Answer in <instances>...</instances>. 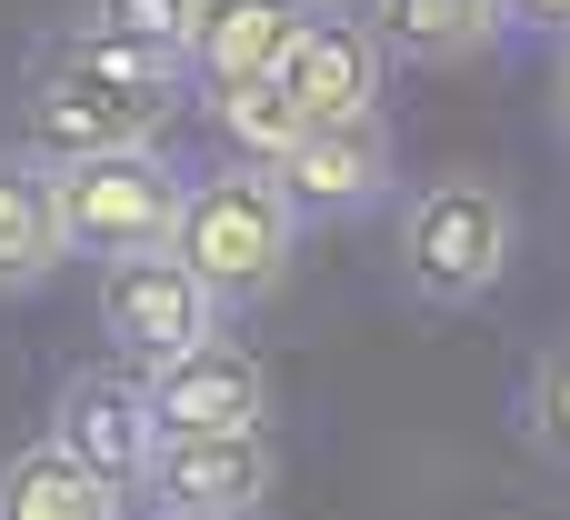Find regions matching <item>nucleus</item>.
<instances>
[{"mask_svg":"<svg viewBox=\"0 0 570 520\" xmlns=\"http://www.w3.org/2000/svg\"><path fill=\"white\" fill-rule=\"evenodd\" d=\"M180 120V70H130L110 50L60 40L40 80L20 90V150L30 160H90V150H150Z\"/></svg>","mask_w":570,"mask_h":520,"instance_id":"1","label":"nucleus"},{"mask_svg":"<svg viewBox=\"0 0 570 520\" xmlns=\"http://www.w3.org/2000/svg\"><path fill=\"white\" fill-rule=\"evenodd\" d=\"M160 251L230 311V301H271V291L291 281V261H301V220H291V200L240 160V170H200V180H180V220H170Z\"/></svg>","mask_w":570,"mask_h":520,"instance_id":"2","label":"nucleus"},{"mask_svg":"<svg viewBox=\"0 0 570 520\" xmlns=\"http://www.w3.org/2000/svg\"><path fill=\"white\" fill-rule=\"evenodd\" d=\"M511 251H521V210H511V190L481 180V170H451V180H431V190L401 210V271H411V291L441 301V311L491 301L501 271H511Z\"/></svg>","mask_w":570,"mask_h":520,"instance_id":"3","label":"nucleus"},{"mask_svg":"<svg viewBox=\"0 0 570 520\" xmlns=\"http://www.w3.org/2000/svg\"><path fill=\"white\" fill-rule=\"evenodd\" d=\"M50 200H60V230L70 251H160L170 220H180V170L150 150H90V160H50Z\"/></svg>","mask_w":570,"mask_h":520,"instance_id":"4","label":"nucleus"},{"mask_svg":"<svg viewBox=\"0 0 570 520\" xmlns=\"http://www.w3.org/2000/svg\"><path fill=\"white\" fill-rule=\"evenodd\" d=\"M261 180L291 200V220H351L391 190V130H381V110L371 120H301V140L261 160Z\"/></svg>","mask_w":570,"mask_h":520,"instance_id":"5","label":"nucleus"},{"mask_svg":"<svg viewBox=\"0 0 570 520\" xmlns=\"http://www.w3.org/2000/svg\"><path fill=\"white\" fill-rule=\"evenodd\" d=\"M140 391H150L160 441L271 431V371H261L250 351H230L220 331H210V341H190V351H170V361H150V371H140Z\"/></svg>","mask_w":570,"mask_h":520,"instance_id":"6","label":"nucleus"},{"mask_svg":"<svg viewBox=\"0 0 570 520\" xmlns=\"http://www.w3.org/2000/svg\"><path fill=\"white\" fill-rule=\"evenodd\" d=\"M100 321L130 361H170V351L220 331V301L170 251H120V261H100Z\"/></svg>","mask_w":570,"mask_h":520,"instance_id":"7","label":"nucleus"},{"mask_svg":"<svg viewBox=\"0 0 570 520\" xmlns=\"http://www.w3.org/2000/svg\"><path fill=\"white\" fill-rule=\"evenodd\" d=\"M50 451H70L80 471H100V481L130 491V481L150 471V451H160L150 391H140L130 371H70L60 401H50Z\"/></svg>","mask_w":570,"mask_h":520,"instance_id":"8","label":"nucleus"},{"mask_svg":"<svg viewBox=\"0 0 570 520\" xmlns=\"http://www.w3.org/2000/svg\"><path fill=\"white\" fill-rule=\"evenodd\" d=\"M381 80H391V60H381V40L351 10H311L301 40L281 50V90L301 100V120H371Z\"/></svg>","mask_w":570,"mask_h":520,"instance_id":"9","label":"nucleus"},{"mask_svg":"<svg viewBox=\"0 0 570 520\" xmlns=\"http://www.w3.org/2000/svg\"><path fill=\"white\" fill-rule=\"evenodd\" d=\"M160 501H190V511H271L281 491V461H271V431H210V441H160L150 471H140Z\"/></svg>","mask_w":570,"mask_h":520,"instance_id":"10","label":"nucleus"},{"mask_svg":"<svg viewBox=\"0 0 570 520\" xmlns=\"http://www.w3.org/2000/svg\"><path fill=\"white\" fill-rule=\"evenodd\" d=\"M311 10L321 0H200L190 40H180V70H200L210 90L220 80H261V70H281V50L301 40Z\"/></svg>","mask_w":570,"mask_h":520,"instance_id":"11","label":"nucleus"},{"mask_svg":"<svg viewBox=\"0 0 570 520\" xmlns=\"http://www.w3.org/2000/svg\"><path fill=\"white\" fill-rule=\"evenodd\" d=\"M60 261H70V230L50 200V160L0 150V291H40Z\"/></svg>","mask_w":570,"mask_h":520,"instance_id":"12","label":"nucleus"},{"mask_svg":"<svg viewBox=\"0 0 570 520\" xmlns=\"http://www.w3.org/2000/svg\"><path fill=\"white\" fill-rule=\"evenodd\" d=\"M361 30L381 40V60H421V70H441V60L491 50L501 10H491V0H361Z\"/></svg>","mask_w":570,"mask_h":520,"instance_id":"13","label":"nucleus"},{"mask_svg":"<svg viewBox=\"0 0 570 520\" xmlns=\"http://www.w3.org/2000/svg\"><path fill=\"white\" fill-rule=\"evenodd\" d=\"M0 520H130V491L40 441V451L0 461Z\"/></svg>","mask_w":570,"mask_h":520,"instance_id":"14","label":"nucleus"},{"mask_svg":"<svg viewBox=\"0 0 570 520\" xmlns=\"http://www.w3.org/2000/svg\"><path fill=\"white\" fill-rule=\"evenodd\" d=\"M190 10H200V0H90L70 40H80V50H110V60H130V70H180Z\"/></svg>","mask_w":570,"mask_h":520,"instance_id":"15","label":"nucleus"},{"mask_svg":"<svg viewBox=\"0 0 570 520\" xmlns=\"http://www.w3.org/2000/svg\"><path fill=\"white\" fill-rule=\"evenodd\" d=\"M210 120H220V140H230L250 170H261L271 150L301 140V100L281 90V70H261V80H220V90H210Z\"/></svg>","mask_w":570,"mask_h":520,"instance_id":"16","label":"nucleus"},{"mask_svg":"<svg viewBox=\"0 0 570 520\" xmlns=\"http://www.w3.org/2000/svg\"><path fill=\"white\" fill-rule=\"evenodd\" d=\"M531 441H541V461L570 471V341H551L531 371Z\"/></svg>","mask_w":570,"mask_h":520,"instance_id":"17","label":"nucleus"},{"mask_svg":"<svg viewBox=\"0 0 570 520\" xmlns=\"http://www.w3.org/2000/svg\"><path fill=\"white\" fill-rule=\"evenodd\" d=\"M501 20H521V30H551V40H570V0H491Z\"/></svg>","mask_w":570,"mask_h":520,"instance_id":"18","label":"nucleus"},{"mask_svg":"<svg viewBox=\"0 0 570 520\" xmlns=\"http://www.w3.org/2000/svg\"><path fill=\"white\" fill-rule=\"evenodd\" d=\"M150 520H240V511H190V501H160Z\"/></svg>","mask_w":570,"mask_h":520,"instance_id":"19","label":"nucleus"},{"mask_svg":"<svg viewBox=\"0 0 570 520\" xmlns=\"http://www.w3.org/2000/svg\"><path fill=\"white\" fill-rule=\"evenodd\" d=\"M561 120H570V70H561Z\"/></svg>","mask_w":570,"mask_h":520,"instance_id":"20","label":"nucleus"}]
</instances>
